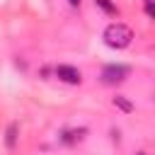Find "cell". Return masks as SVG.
Masks as SVG:
<instances>
[{"mask_svg": "<svg viewBox=\"0 0 155 155\" xmlns=\"http://www.w3.org/2000/svg\"><path fill=\"white\" fill-rule=\"evenodd\" d=\"M68 2H70V5H80L82 0H68Z\"/></svg>", "mask_w": 155, "mask_h": 155, "instance_id": "obj_9", "label": "cell"}, {"mask_svg": "<svg viewBox=\"0 0 155 155\" xmlns=\"http://www.w3.org/2000/svg\"><path fill=\"white\" fill-rule=\"evenodd\" d=\"M17 133H19V126L12 121V124L7 126V131H5V145H7V150H12V148L17 145Z\"/></svg>", "mask_w": 155, "mask_h": 155, "instance_id": "obj_5", "label": "cell"}, {"mask_svg": "<svg viewBox=\"0 0 155 155\" xmlns=\"http://www.w3.org/2000/svg\"><path fill=\"white\" fill-rule=\"evenodd\" d=\"M94 2H97L107 15H119V10H116V5H114L111 0H94Z\"/></svg>", "mask_w": 155, "mask_h": 155, "instance_id": "obj_7", "label": "cell"}, {"mask_svg": "<svg viewBox=\"0 0 155 155\" xmlns=\"http://www.w3.org/2000/svg\"><path fill=\"white\" fill-rule=\"evenodd\" d=\"M111 104H114V107H119L124 114H131V111H133V104H131L126 97H121V94H116V97L111 99Z\"/></svg>", "mask_w": 155, "mask_h": 155, "instance_id": "obj_6", "label": "cell"}, {"mask_svg": "<svg viewBox=\"0 0 155 155\" xmlns=\"http://www.w3.org/2000/svg\"><path fill=\"white\" fill-rule=\"evenodd\" d=\"M126 78H128V68L121 65V63L104 65V70H102V82L104 85H121Z\"/></svg>", "mask_w": 155, "mask_h": 155, "instance_id": "obj_2", "label": "cell"}, {"mask_svg": "<svg viewBox=\"0 0 155 155\" xmlns=\"http://www.w3.org/2000/svg\"><path fill=\"white\" fill-rule=\"evenodd\" d=\"M56 78L63 80V82H68V85H80V80H82L80 70L73 68V65H58L56 68Z\"/></svg>", "mask_w": 155, "mask_h": 155, "instance_id": "obj_3", "label": "cell"}, {"mask_svg": "<svg viewBox=\"0 0 155 155\" xmlns=\"http://www.w3.org/2000/svg\"><path fill=\"white\" fill-rule=\"evenodd\" d=\"M145 15L153 19L155 17V5H153V0H145Z\"/></svg>", "mask_w": 155, "mask_h": 155, "instance_id": "obj_8", "label": "cell"}, {"mask_svg": "<svg viewBox=\"0 0 155 155\" xmlns=\"http://www.w3.org/2000/svg\"><path fill=\"white\" fill-rule=\"evenodd\" d=\"M136 155H145V153H136Z\"/></svg>", "mask_w": 155, "mask_h": 155, "instance_id": "obj_10", "label": "cell"}, {"mask_svg": "<svg viewBox=\"0 0 155 155\" xmlns=\"http://www.w3.org/2000/svg\"><path fill=\"white\" fill-rule=\"evenodd\" d=\"M102 39H104V44H107L109 48L121 51V48L131 46V41H133V31H131V27H126L124 22H111V24L104 29Z\"/></svg>", "mask_w": 155, "mask_h": 155, "instance_id": "obj_1", "label": "cell"}, {"mask_svg": "<svg viewBox=\"0 0 155 155\" xmlns=\"http://www.w3.org/2000/svg\"><path fill=\"white\" fill-rule=\"evenodd\" d=\"M85 133H87V128H68V131H63V133H61V143L73 145V143H78Z\"/></svg>", "mask_w": 155, "mask_h": 155, "instance_id": "obj_4", "label": "cell"}]
</instances>
